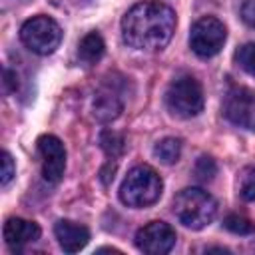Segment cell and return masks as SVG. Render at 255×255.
Here are the masks:
<instances>
[{
  "label": "cell",
  "instance_id": "obj_1",
  "mask_svg": "<svg viewBox=\"0 0 255 255\" xmlns=\"http://www.w3.org/2000/svg\"><path fill=\"white\" fill-rule=\"evenodd\" d=\"M175 12L159 0L133 4L122 18V36L128 46L143 52L165 48L175 32Z\"/></svg>",
  "mask_w": 255,
  "mask_h": 255
},
{
  "label": "cell",
  "instance_id": "obj_2",
  "mask_svg": "<svg viewBox=\"0 0 255 255\" xmlns=\"http://www.w3.org/2000/svg\"><path fill=\"white\" fill-rule=\"evenodd\" d=\"M163 191L159 173L149 165H135L128 171L120 185V199L124 205L141 209L153 205Z\"/></svg>",
  "mask_w": 255,
  "mask_h": 255
},
{
  "label": "cell",
  "instance_id": "obj_3",
  "mask_svg": "<svg viewBox=\"0 0 255 255\" xmlns=\"http://www.w3.org/2000/svg\"><path fill=\"white\" fill-rule=\"evenodd\" d=\"M173 213L179 223L199 231L217 215V201L201 187H185L173 197Z\"/></svg>",
  "mask_w": 255,
  "mask_h": 255
},
{
  "label": "cell",
  "instance_id": "obj_4",
  "mask_svg": "<svg viewBox=\"0 0 255 255\" xmlns=\"http://www.w3.org/2000/svg\"><path fill=\"white\" fill-rule=\"evenodd\" d=\"M165 104H167V108H169V112L173 116H179V118H195V116L201 114L203 104H205L203 88L189 74L177 76L169 84V88L165 92Z\"/></svg>",
  "mask_w": 255,
  "mask_h": 255
},
{
  "label": "cell",
  "instance_id": "obj_5",
  "mask_svg": "<svg viewBox=\"0 0 255 255\" xmlns=\"http://www.w3.org/2000/svg\"><path fill=\"white\" fill-rule=\"evenodd\" d=\"M20 40L30 52L38 56H48L56 52V48L60 46L62 28L50 16H34L22 24Z\"/></svg>",
  "mask_w": 255,
  "mask_h": 255
},
{
  "label": "cell",
  "instance_id": "obj_6",
  "mask_svg": "<svg viewBox=\"0 0 255 255\" xmlns=\"http://www.w3.org/2000/svg\"><path fill=\"white\" fill-rule=\"evenodd\" d=\"M227 40V30L221 20L213 16L199 18L189 32V48L199 58H211L221 52L223 44Z\"/></svg>",
  "mask_w": 255,
  "mask_h": 255
},
{
  "label": "cell",
  "instance_id": "obj_7",
  "mask_svg": "<svg viewBox=\"0 0 255 255\" xmlns=\"http://www.w3.org/2000/svg\"><path fill=\"white\" fill-rule=\"evenodd\" d=\"M225 118L245 129L255 131V94L243 86H235L223 100Z\"/></svg>",
  "mask_w": 255,
  "mask_h": 255
},
{
  "label": "cell",
  "instance_id": "obj_8",
  "mask_svg": "<svg viewBox=\"0 0 255 255\" xmlns=\"http://www.w3.org/2000/svg\"><path fill=\"white\" fill-rule=\"evenodd\" d=\"M175 229L165 221H149L135 233V247L147 255L169 253L175 245Z\"/></svg>",
  "mask_w": 255,
  "mask_h": 255
},
{
  "label": "cell",
  "instance_id": "obj_9",
  "mask_svg": "<svg viewBox=\"0 0 255 255\" xmlns=\"http://www.w3.org/2000/svg\"><path fill=\"white\" fill-rule=\"evenodd\" d=\"M38 151L42 155V175L48 183H58L66 169V149L64 143L52 135H40L38 137Z\"/></svg>",
  "mask_w": 255,
  "mask_h": 255
},
{
  "label": "cell",
  "instance_id": "obj_10",
  "mask_svg": "<svg viewBox=\"0 0 255 255\" xmlns=\"http://www.w3.org/2000/svg\"><path fill=\"white\" fill-rule=\"evenodd\" d=\"M54 233H56L60 247L66 253H78L90 241V229L86 225H80V223H74L68 219H60L54 225Z\"/></svg>",
  "mask_w": 255,
  "mask_h": 255
},
{
  "label": "cell",
  "instance_id": "obj_11",
  "mask_svg": "<svg viewBox=\"0 0 255 255\" xmlns=\"http://www.w3.org/2000/svg\"><path fill=\"white\" fill-rule=\"evenodd\" d=\"M40 225L34 223V221H28V219H22V217H10L6 223H4V241L10 245V247H24L28 243H34L40 239Z\"/></svg>",
  "mask_w": 255,
  "mask_h": 255
},
{
  "label": "cell",
  "instance_id": "obj_12",
  "mask_svg": "<svg viewBox=\"0 0 255 255\" xmlns=\"http://www.w3.org/2000/svg\"><path fill=\"white\" fill-rule=\"evenodd\" d=\"M124 110V100L112 86H104L96 92L92 102V112L98 122H114Z\"/></svg>",
  "mask_w": 255,
  "mask_h": 255
},
{
  "label": "cell",
  "instance_id": "obj_13",
  "mask_svg": "<svg viewBox=\"0 0 255 255\" xmlns=\"http://www.w3.org/2000/svg\"><path fill=\"white\" fill-rule=\"evenodd\" d=\"M104 52H106V44H104V38H102L98 32L86 34V36L82 38V42L78 44V56H80V60H82L84 64H88V66L100 62L102 56H104Z\"/></svg>",
  "mask_w": 255,
  "mask_h": 255
},
{
  "label": "cell",
  "instance_id": "obj_14",
  "mask_svg": "<svg viewBox=\"0 0 255 255\" xmlns=\"http://www.w3.org/2000/svg\"><path fill=\"white\" fill-rule=\"evenodd\" d=\"M153 153L163 163H175L181 155V141L177 137H163L161 141L155 143Z\"/></svg>",
  "mask_w": 255,
  "mask_h": 255
},
{
  "label": "cell",
  "instance_id": "obj_15",
  "mask_svg": "<svg viewBox=\"0 0 255 255\" xmlns=\"http://www.w3.org/2000/svg\"><path fill=\"white\" fill-rule=\"evenodd\" d=\"M100 145H102V149H104L112 159L120 157V155L124 153V149H126L124 135H120L118 131H112V129L102 131V135H100Z\"/></svg>",
  "mask_w": 255,
  "mask_h": 255
},
{
  "label": "cell",
  "instance_id": "obj_16",
  "mask_svg": "<svg viewBox=\"0 0 255 255\" xmlns=\"http://www.w3.org/2000/svg\"><path fill=\"white\" fill-rule=\"evenodd\" d=\"M239 195L245 201H253L255 199V167L247 165L241 169L239 173Z\"/></svg>",
  "mask_w": 255,
  "mask_h": 255
},
{
  "label": "cell",
  "instance_id": "obj_17",
  "mask_svg": "<svg viewBox=\"0 0 255 255\" xmlns=\"http://www.w3.org/2000/svg\"><path fill=\"white\" fill-rule=\"evenodd\" d=\"M223 225H225V229H229V231L235 233V235H249V233L255 231V223L249 221V219L243 217V215H237V213L227 215L225 221H223Z\"/></svg>",
  "mask_w": 255,
  "mask_h": 255
},
{
  "label": "cell",
  "instance_id": "obj_18",
  "mask_svg": "<svg viewBox=\"0 0 255 255\" xmlns=\"http://www.w3.org/2000/svg\"><path fill=\"white\" fill-rule=\"evenodd\" d=\"M235 58H237V64H239L249 76L255 78V42H249V44L241 46V48L237 50Z\"/></svg>",
  "mask_w": 255,
  "mask_h": 255
},
{
  "label": "cell",
  "instance_id": "obj_19",
  "mask_svg": "<svg viewBox=\"0 0 255 255\" xmlns=\"http://www.w3.org/2000/svg\"><path fill=\"white\" fill-rule=\"evenodd\" d=\"M193 173L199 181H211L213 175L217 173V165L213 161V157L209 155H201L197 161H195V167H193Z\"/></svg>",
  "mask_w": 255,
  "mask_h": 255
},
{
  "label": "cell",
  "instance_id": "obj_20",
  "mask_svg": "<svg viewBox=\"0 0 255 255\" xmlns=\"http://www.w3.org/2000/svg\"><path fill=\"white\" fill-rule=\"evenodd\" d=\"M16 175V165H14V159L8 151H2V173H0V183L6 187Z\"/></svg>",
  "mask_w": 255,
  "mask_h": 255
},
{
  "label": "cell",
  "instance_id": "obj_21",
  "mask_svg": "<svg viewBox=\"0 0 255 255\" xmlns=\"http://www.w3.org/2000/svg\"><path fill=\"white\" fill-rule=\"evenodd\" d=\"M241 18L247 26L255 28V0H245L241 6Z\"/></svg>",
  "mask_w": 255,
  "mask_h": 255
},
{
  "label": "cell",
  "instance_id": "obj_22",
  "mask_svg": "<svg viewBox=\"0 0 255 255\" xmlns=\"http://www.w3.org/2000/svg\"><path fill=\"white\" fill-rule=\"evenodd\" d=\"M4 86H6V90H16V88H18V80H16V74H12L8 68L4 70Z\"/></svg>",
  "mask_w": 255,
  "mask_h": 255
}]
</instances>
